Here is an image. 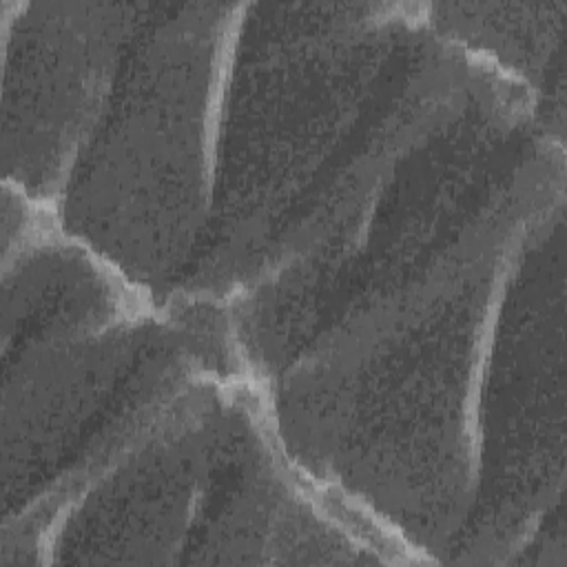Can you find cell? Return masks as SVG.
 <instances>
[{
    "label": "cell",
    "mask_w": 567,
    "mask_h": 567,
    "mask_svg": "<svg viewBox=\"0 0 567 567\" xmlns=\"http://www.w3.org/2000/svg\"><path fill=\"white\" fill-rule=\"evenodd\" d=\"M538 140L527 91L423 18L326 51L235 133L175 299L264 392L425 306Z\"/></svg>",
    "instance_id": "cell-1"
},
{
    "label": "cell",
    "mask_w": 567,
    "mask_h": 567,
    "mask_svg": "<svg viewBox=\"0 0 567 567\" xmlns=\"http://www.w3.org/2000/svg\"><path fill=\"white\" fill-rule=\"evenodd\" d=\"M241 2H133L117 64L51 213L164 303L199 246Z\"/></svg>",
    "instance_id": "cell-2"
},
{
    "label": "cell",
    "mask_w": 567,
    "mask_h": 567,
    "mask_svg": "<svg viewBox=\"0 0 567 567\" xmlns=\"http://www.w3.org/2000/svg\"><path fill=\"white\" fill-rule=\"evenodd\" d=\"M133 2L2 0V179L51 208L100 109Z\"/></svg>",
    "instance_id": "cell-3"
},
{
    "label": "cell",
    "mask_w": 567,
    "mask_h": 567,
    "mask_svg": "<svg viewBox=\"0 0 567 567\" xmlns=\"http://www.w3.org/2000/svg\"><path fill=\"white\" fill-rule=\"evenodd\" d=\"M427 16L447 40L525 86L547 131L565 137L567 0L427 2Z\"/></svg>",
    "instance_id": "cell-4"
}]
</instances>
